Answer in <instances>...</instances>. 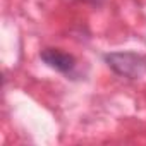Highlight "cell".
Returning a JSON list of instances; mask_svg holds the SVG:
<instances>
[{"mask_svg":"<svg viewBox=\"0 0 146 146\" xmlns=\"http://www.w3.org/2000/svg\"><path fill=\"white\" fill-rule=\"evenodd\" d=\"M40 58L52 69L62 72V74H70L76 67V58L67 52H62L58 48H45L40 53Z\"/></svg>","mask_w":146,"mask_h":146,"instance_id":"7a4b0ae2","label":"cell"},{"mask_svg":"<svg viewBox=\"0 0 146 146\" xmlns=\"http://www.w3.org/2000/svg\"><path fill=\"white\" fill-rule=\"evenodd\" d=\"M103 58L115 74L127 79H137L146 72V58L132 52H113Z\"/></svg>","mask_w":146,"mask_h":146,"instance_id":"6da1fadb","label":"cell"},{"mask_svg":"<svg viewBox=\"0 0 146 146\" xmlns=\"http://www.w3.org/2000/svg\"><path fill=\"white\" fill-rule=\"evenodd\" d=\"M83 2H88V4H102L103 0H83Z\"/></svg>","mask_w":146,"mask_h":146,"instance_id":"3957f363","label":"cell"}]
</instances>
